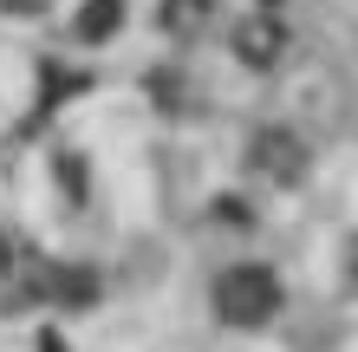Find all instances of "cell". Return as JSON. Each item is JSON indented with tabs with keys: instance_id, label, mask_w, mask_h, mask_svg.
Instances as JSON below:
<instances>
[{
	"instance_id": "cell-1",
	"label": "cell",
	"mask_w": 358,
	"mask_h": 352,
	"mask_svg": "<svg viewBox=\"0 0 358 352\" xmlns=\"http://www.w3.org/2000/svg\"><path fill=\"white\" fill-rule=\"evenodd\" d=\"M208 307H215L222 326L255 333V326L280 320L287 287H280V274H273V267H261V261H235V267H222V274H215V287H208Z\"/></svg>"
},
{
	"instance_id": "cell-2",
	"label": "cell",
	"mask_w": 358,
	"mask_h": 352,
	"mask_svg": "<svg viewBox=\"0 0 358 352\" xmlns=\"http://www.w3.org/2000/svg\"><path fill=\"white\" fill-rule=\"evenodd\" d=\"M248 163H255L261 176H273V183H300L306 176V137L287 131V124H267V131L248 143Z\"/></svg>"
},
{
	"instance_id": "cell-3",
	"label": "cell",
	"mask_w": 358,
	"mask_h": 352,
	"mask_svg": "<svg viewBox=\"0 0 358 352\" xmlns=\"http://www.w3.org/2000/svg\"><path fill=\"white\" fill-rule=\"evenodd\" d=\"M280 52H287V27H280V20L255 13V20H241V27H235V59H241V66L267 72V66H280Z\"/></svg>"
},
{
	"instance_id": "cell-4",
	"label": "cell",
	"mask_w": 358,
	"mask_h": 352,
	"mask_svg": "<svg viewBox=\"0 0 358 352\" xmlns=\"http://www.w3.org/2000/svg\"><path fill=\"white\" fill-rule=\"evenodd\" d=\"M208 13H215V0H163V33L170 39H196Z\"/></svg>"
},
{
	"instance_id": "cell-5",
	"label": "cell",
	"mask_w": 358,
	"mask_h": 352,
	"mask_svg": "<svg viewBox=\"0 0 358 352\" xmlns=\"http://www.w3.org/2000/svg\"><path fill=\"white\" fill-rule=\"evenodd\" d=\"M124 27V0H85L78 13V39H111Z\"/></svg>"
},
{
	"instance_id": "cell-6",
	"label": "cell",
	"mask_w": 358,
	"mask_h": 352,
	"mask_svg": "<svg viewBox=\"0 0 358 352\" xmlns=\"http://www.w3.org/2000/svg\"><path fill=\"white\" fill-rule=\"evenodd\" d=\"M0 13L7 20H39V13H52V0H0Z\"/></svg>"
},
{
	"instance_id": "cell-7",
	"label": "cell",
	"mask_w": 358,
	"mask_h": 352,
	"mask_svg": "<svg viewBox=\"0 0 358 352\" xmlns=\"http://www.w3.org/2000/svg\"><path fill=\"white\" fill-rule=\"evenodd\" d=\"M345 281H352V294H358V235H352V248H345Z\"/></svg>"
}]
</instances>
